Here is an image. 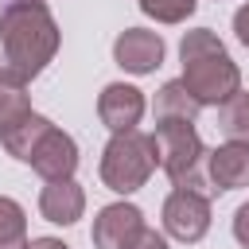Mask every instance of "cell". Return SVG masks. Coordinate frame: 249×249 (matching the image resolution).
Wrapping results in <instances>:
<instances>
[{
  "instance_id": "cell-1",
  "label": "cell",
  "mask_w": 249,
  "mask_h": 249,
  "mask_svg": "<svg viewBox=\"0 0 249 249\" xmlns=\"http://www.w3.org/2000/svg\"><path fill=\"white\" fill-rule=\"evenodd\" d=\"M0 47H4V70H12L19 82L47 70V62L58 51V23L43 0H12L0 16Z\"/></svg>"
},
{
  "instance_id": "cell-2",
  "label": "cell",
  "mask_w": 249,
  "mask_h": 249,
  "mask_svg": "<svg viewBox=\"0 0 249 249\" xmlns=\"http://www.w3.org/2000/svg\"><path fill=\"white\" fill-rule=\"evenodd\" d=\"M179 58H183V86L191 89V97L206 109V105H222L230 93L241 89V70L230 58V51L222 47V39L210 27H195L183 35L179 43Z\"/></svg>"
},
{
  "instance_id": "cell-3",
  "label": "cell",
  "mask_w": 249,
  "mask_h": 249,
  "mask_svg": "<svg viewBox=\"0 0 249 249\" xmlns=\"http://www.w3.org/2000/svg\"><path fill=\"white\" fill-rule=\"evenodd\" d=\"M156 144H152V132H140V128H128V132H113V140L105 144L101 152V183L117 195H132L140 191L152 171H156Z\"/></svg>"
},
{
  "instance_id": "cell-4",
  "label": "cell",
  "mask_w": 249,
  "mask_h": 249,
  "mask_svg": "<svg viewBox=\"0 0 249 249\" xmlns=\"http://www.w3.org/2000/svg\"><path fill=\"white\" fill-rule=\"evenodd\" d=\"M152 144H156V163L163 167V175L175 183V187H195L198 191V167L206 160V148L195 132L191 121H156V132H152Z\"/></svg>"
},
{
  "instance_id": "cell-5",
  "label": "cell",
  "mask_w": 249,
  "mask_h": 249,
  "mask_svg": "<svg viewBox=\"0 0 249 249\" xmlns=\"http://www.w3.org/2000/svg\"><path fill=\"white\" fill-rule=\"evenodd\" d=\"M163 230L183 245L202 241L210 230V198L195 187H175L163 202Z\"/></svg>"
},
{
  "instance_id": "cell-6",
  "label": "cell",
  "mask_w": 249,
  "mask_h": 249,
  "mask_svg": "<svg viewBox=\"0 0 249 249\" xmlns=\"http://www.w3.org/2000/svg\"><path fill=\"white\" fill-rule=\"evenodd\" d=\"M113 58H117V66L128 70V74H152V70L163 66V39H160V31L128 27V31L117 35Z\"/></svg>"
},
{
  "instance_id": "cell-7",
  "label": "cell",
  "mask_w": 249,
  "mask_h": 249,
  "mask_svg": "<svg viewBox=\"0 0 249 249\" xmlns=\"http://www.w3.org/2000/svg\"><path fill=\"white\" fill-rule=\"evenodd\" d=\"M144 109H148L144 93H140L136 86H128V82H109V86L101 89V97H97V117H101V124H105L109 132H128V128H136L140 117H144Z\"/></svg>"
},
{
  "instance_id": "cell-8",
  "label": "cell",
  "mask_w": 249,
  "mask_h": 249,
  "mask_svg": "<svg viewBox=\"0 0 249 249\" xmlns=\"http://www.w3.org/2000/svg\"><path fill=\"white\" fill-rule=\"evenodd\" d=\"M27 163L51 183V179H74V171H78V144H74V136L70 132H62V128H47V136L35 144V152L27 156Z\"/></svg>"
},
{
  "instance_id": "cell-9",
  "label": "cell",
  "mask_w": 249,
  "mask_h": 249,
  "mask_svg": "<svg viewBox=\"0 0 249 249\" xmlns=\"http://www.w3.org/2000/svg\"><path fill=\"white\" fill-rule=\"evenodd\" d=\"M140 226H144V214L132 202H109L93 218V245L97 249H124Z\"/></svg>"
},
{
  "instance_id": "cell-10",
  "label": "cell",
  "mask_w": 249,
  "mask_h": 249,
  "mask_svg": "<svg viewBox=\"0 0 249 249\" xmlns=\"http://www.w3.org/2000/svg\"><path fill=\"white\" fill-rule=\"evenodd\" d=\"M206 175L218 191H237L249 187V144L226 140L206 156Z\"/></svg>"
},
{
  "instance_id": "cell-11",
  "label": "cell",
  "mask_w": 249,
  "mask_h": 249,
  "mask_svg": "<svg viewBox=\"0 0 249 249\" xmlns=\"http://www.w3.org/2000/svg\"><path fill=\"white\" fill-rule=\"evenodd\" d=\"M39 214L54 226H74L86 214V191L74 179H51L39 195Z\"/></svg>"
},
{
  "instance_id": "cell-12",
  "label": "cell",
  "mask_w": 249,
  "mask_h": 249,
  "mask_svg": "<svg viewBox=\"0 0 249 249\" xmlns=\"http://www.w3.org/2000/svg\"><path fill=\"white\" fill-rule=\"evenodd\" d=\"M47 128H51V121H47V117H39V113L31 109L23 121H16L8 132H0V144H4L16 160H23V163H27V156H31V152H35V144L47 136Z\"/></svg>"
},
{
  "instance_id": "cell-13",
  "label": "cell",
  "mask_w": 249,
  "mask_h": 249,
  "mask_svg": "<svg viewBox=\"0 0 249 249\" xmlns=\"http://www.w3.org/2000/svg\"><path fill=\"white\" fill-rule=\"evenodd\" d=\"M198 101L191 97V89L175 78V82H163L160 86V93H156V121H167V117H175V121H195L198 117Z\"/></svg>"
},
{
  "instance_id": "cell-14",
  "label": "cell",
  "mask_w": 249,
  "mask_h": 249,
  "mask_svg": "<svg viewBox=\"0 0 249 249\" xmlns=\"http://www.w3.org/2000/svg\"><path fill=\"white\" fill-rule=\"evenodd\" d=\"M218 132H222L226 140L249 144V93H245V89L230 93V97L218 105Z\"/></svg>"
},
{
  "instance_id": "cell-15",
  "label": "cell",
  "mask_w": 249,
  "mask_h": 249,
  "mask_svg": "<svg viewBox=\"0 0 249 249\" xmlns=\"http://www.w3.org/2000/svg\"><path fill=\"white\" fill-rule=\"evenodd\" d=\"M31 113V101L23 93V82L12 70H0V132H8L16 121H23Z\"/></svg>"
},
{
  "instance_id": "cell-16",
  "label": "cell",
  "mask_w": 249,
  "mask_h": 249,
  "mask_svg": "<svg viewBox=\"0 0 249 249\" xmlns=\"http://www.w3.org/2000/svg\"><path fill=\"white\" fill-rule=\"evenodd\" d=\"M0 249H27V218L23 206L0 195Z\"/></svg>"
},
{
  "instance_id": "cell-17",
  "label": "cell",
  "mask_w": 249,
  "mask_h": 249,
  "mask_svg": "<svg viewBox=\"0 0 249 249\" xmlns=\"http://www.w3.org/2000/svg\"><path fill=\"white\" fill-rule=\"evenodd\" d=\"M195 8L198 0H140V12L152 16L156 23H183Z\"/></svg>"
},
{
  "instance_id": "cell-18",
  "label": "cell",
  "mask_w": 249,
  "mask_h": 249,
  "mask_svg": "<svg viewBox=\"0 0 249 249\" xmlns=\"http://www.w3.org/2000/svg\"><path fill=\"white\" fill-rule=\"evenodd\" d=\"M124 249H167V237H163L160 230H152V226L144 222V226L136 230V237H132V241H128Z\"/></svg>"
},
{
  "instance_id": "cell-19",
  "label": "cell",
  "mask_w": 249,
  "mask_h": 249,
  "mask_svg": "<svg viewBox=\"0 0 249 249\" xmlns=\"http://www.w3.org/2000/svg\"><path fill=\"white\" fill-rule=\"evenodd\" d=\"M233 237L249 249V202H245V206H237V214H233Z\"/></svg>"
},
{
  "instance_id": "cell-20",
  "label": "cell",
  "mask_w": 249,
  "mask_h": 249,
  "mask_svg": "<svg viewBox=\"0 0 249 249\" xmlns=\"http://www.w3.org/2000/svg\"><path fill=\"white\" fill-rule=\"evenodd\" d=\"M233 35H237L241 47H249V4H241V8L233 12Z\"/></svg>"
},
{
  "instance_id": "cell-21",
  "label": "cell",
  "mask_w": 249,
  "mask_h": 249,
  "mask_svg": "<svg viewBox=\"0 0 249 249\" xmlns=\"http://www.w3.org/2000/svg\"><path fill=\"white\" fill-rule=\"evenodd\" d=\"M27 249H70V245L58 237H35V241H27Z\"/></svg>"
}]
</instances>
